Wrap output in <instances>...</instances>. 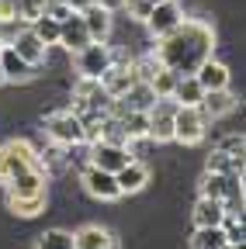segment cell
<instances>
[{"mask_svg": "<svg viewBox=\"0 0 246 249\" xmlns=\"http://www.w3.org/2000/svg\"><path fill=\"white\" fill-rule=\"evenodd\" d=\"M211 49H215L211 24H205L198 18H184L173 31H167L163 38H156L152 55H156V62L163 70H170L177 76H188L205 59H211Z\"/></svg>", "mask_w": 246, "mask_h": 249, "instance_id": "obj_1", "label": "cell"}, {"mask_svg": "<svg viewBox=\"0 0 246 249\" xmlns=\"http://www.w3.org/2000/svg\"><path fill=\"white\" fill-rule=\"evenodd\" d=\"M45 135L56 142V145H83V121L76 111H56L45 118Z\"/></svg>", "mask_w": 246, "mask_h": 249, "instance_id": "obj_2", "label": "cell"}, {"mask_svg": "<svg viewBox=\"0 0 246 249\" xmlns=\"http://www.w3.org/2000/svg\"><path fill=\"white\" fill-rule=\"evenodd\" d=\"M0 163H4L7 180H11V177H18V173H24V170H38V166H42L38 152L28 145L24 139H11V142L0 145Z\"/></svg>", "mask_w": 246, "mask_h": 249, "instance_id": "obj_3", "label": "cell"}, {"mask_svg": "<svg viewBox=\"0 0 246 249\" xmlns=\"http://www.w3.org/2000/svg\"><path fill=\"white\" fill-rule=\"evenodd\" d=\"M73 62H76V73L87 76V80H101L108 73V66L114 62V52L104 45V42H90L83 45L80 52H73Z\"/></svg>", "mask_w": 246, "mask_h": 249, "instance_id": "obj_4", "label": "cell"}, {"mask_svg": "<svg viewBox=\"0 0 246 249\" xmlns=\"http://www.w3.org/2000/svg\"><path fill=\"white\" fill-rule=\"evenodd\" d=\"M208 135V121L198 107H180L173 111V142H184V145H198L205 142Z\"/></svg>", "mask_w": 246, "mask_h": 249, "instance_id": "obj_5", "label": "cell"}, {"mask_svg": "<svg viewBox=\"0 0 246 249\" xmlns=\"http://www.w3.org/2000/svg\"><path fill=\"white\" fill-rule=\"evenodd\" d=\"M173 97H156V104L149 107V142H173Z\"/></svg>", "mask_w": 246, "mask_h": 249, "instance_id": "obj_6", "label": "cell"}, {"mask_svg": "<svg viewBox=\"0 0 246 249\" xmlns=\"http://www.w3.org/2000/svg\"><path fill=\"white\" fill-rule=\"evenodd\" d=\"M80 183H83V191L94 197V201H118L121 197V187H118L114 173H108L101 166H87L80 173Z\"/></svg>", "mask_w": 246, "mask_h": 249, "instance_id": "obj_7", "label": "cell"}, {"mask_svg": "<svg viewBox=\"0 0 246 249\" xmlns=\"http://www.w3.org/2000/svg\"><path fill=\"white\" fill-rule=\"evenodd\" d=\"M129 160H135L129 145H114V142H94L90 145V166H101L108 173H118Z\"/></svg>", "mask_w": 246, "mask_h": 249, "instance_id": "obj_8", "label": "cell"}, {"mask_svg": "<svg viewBox=\"0 0 246 249\" xmlns=\"http://www.w3.org/2000/svg\"><path fill=\"white\" fill-rule=\"evenodd\" d=\"M180 21H184V11H180V4H177V0H163V4H156V7L149 11V18H146L142 24H146V28H149L156 38H163L167 31H173Z\"/></svg>", "mask_w": 246, "mask_h": 249, "instance_id": "obj_9", "label": "cell"}, {"mask_svg": "<svg viewBox=\"0 0 246 249\" xmlns=\"http://www.w3.org/2000/svg\"><path fill=\"white\" fill-rule=\"evenodd\" d=\"M35 70L38 66H32L28 59H21L11 45L0 49V73H4V83H28L35 76Z\"/></svg>", "mask_w": 246, "mask_h": 249, "instance_id": "obj_10", "label": "cell"}, {"mask_svg": "<svg viewBox=\"0 0 246 249\" xmlns=\"http://www.w3.org/2000/svg\"><path fill=\"white\" fill-rule=\"evenodd\" d=\"M4 187H7V197H35V194H49V191H45V170H42V166L11 177Z\"/></svg>", "mask_w": 246, "mask_h": 249, "instance_id": "obj_11", "label": "cell"}, {"mask_svg": "<svg viewBox=\"0 0 246 249\" xmlns=\"http://www.w3.org/2000/svg\"><path fill=\"white\" fill-rule=\"evenodd\" d=\"M7 45H11V49H14L21 59H28L32 66H42V62H45V52H49V45H45V42L35 35L32 28H21L18 35L7 42Z\"/></svg>", "mask_w": 246, "mask_h": 249, "instance_id": "obj_12", "label": "cell"}, {"mask_svg": "<svg viewBox=\"0 0 246 249\" xmlns=\"http://www.w3.org/2000/svg\"><path fill=\"white\" fill-rule=\"evenodd\" d=\"M94 38H90V31H87V24H83V18H80V11H73L66 21H59V45L63 49H70V52H80L83 45H90Z\"/></svg>", "mask_w": 246, "mask_h": 249, "instance_id": "obj_13", "label": "cell"}, {"mask_svg": "<svg viewBox=\"0 0 246 249\" xmlns=\"http://www.w3.org/2000/svg\"><path fill=\"white\" fill-rule=\"evenodd\" d=\"M198 111L205 114L208 124H211V121H219V118H226V114H232V111H236L232 90H229V87H226V90H205V97H201Z\"/></svg>", "mask_w": 246, "mask_h": 249, "instance_id": "obj_14", "label": "cell"}, {"mask_svg": "<svg viewBox=\"0 0 246 249\" xmlns=\"http://www.w3.org/2000/svg\"><path fill=\"white\" fill-rule=\"evenodd\" d=\"M135 80H139V76H135V70H132V62H111L108 73L101 76V87H104L108 97H121V93H125Z\"/></svg>", "mask_w": 246, "mask_h": 249, "instance_id": "obj_15", "label": "cell"}, {"mask_svg": "<svg viewBox=\"0 0 246 249\" xmlns=\"http://www.w3.org/2000/svg\"><path fill=\"white\" fill-rule=\"evenodd\" d=\"M80 18H83V24L90 31V38H94V42H108V35H111V11L101 4V0L90 4V7H83Z\"/></svg>", "mask_w": 246, "mask_h": 249, "instance_id": "obj_16", "label": "cell"}, {"mask_svg": "<svg viewBox=\"0 0 246 249\" xmlns=\"http://www.w3.org/2000/svg\"><path fill=\"white\" fill-rule=\"evenodd\" d=\"M114 180H118V187H121V197H125V194H139L142 187L149 183V166L139 163V160H129L125 166L114 173Z\"/></svg>", "mask_w": 246, "mask_h": 249, "instance_id": "obj_17", "label": "cell"}, {"mask_svg": "<svg viewBox=\"0 0 246 249\" xmlns=\"http://www.w3.org/2000/svg\"><path fill=\"white\" fill-rule=\"evenodd\" d=\"M232 187H243V177L239 173H208L201 177V197H215V201H222Z\"/></svg>", "mask_w": 246, "mask_h": 249, "instance_id": "obj_18", "label": "cell"}, {"mask_svg": "<svg viewBox=\"0 0 246 249\" xmlns=\"http://www.w3.org/2000/svg\"><path fill=\"white\" fill-rule=\"evenodd\" d=\"M194 80L205 87V90H226L229 87V66L219 59H205L201 66L194 70Z\"/></svg>", "mask_w": 246, "mask_h": 249, "instance_id": "obj_19", "label": "cell"}, {"mask_svg": "<svg viewBox=\"0 0 246 249\" xmlns=\"http://www.w3.org/2000/svg\"><path fill=\"white\" fill-rule=\"evenodd\" d=\"M73 249H114V235L101 225H83L73 232Z\"/></svg>", "mask_w": 246, "mask_h": 249, "instance_id": "obj_20", "label": "cell"}, {"mask_svg": "<svg viewBox=\"0 0 246 249\" xmlns=\"http://www.w3.org/2000/svg\"><path fill=\"white\" fill-rule=\"evenodd\" d=\"M222 218H226L222 201H215V197H198V204H194V211H191V222H194V229L222 225Z\"/></svg>", "mask_w": 246, "mask_h": 249, "instance_id": "obj_21", "label": "cell"}, {"mask_svg": "<svg viewBox=\"0 0 246 249\" xmlns=\"http://www.w3.org/2000/svg\"><path fill=\"white\" fill-rule=\"evenodd\" d=\"M201 97H205V87L194 80V73H188V76L177 80V87H173V101H177L180 107H198Z\"/></svg>", "mask_w": 246, "mask_h": 249, "instance_id": "obj_22", "label": "cell"}, {"mask_svg": "<svg viewBox=\"0 0 246 249\" xmlns=\"http://www.w3.org/2000/svg\"><path fill=\"white\" fill-rule=\"evenodd\" d=\"M121 97H125V104H129L132 111H149L152 104H156V93H152V87H149L146 80H135L125 93H121Z\"/></svg>", "mask_w": 246, "mask_h": 249, "instance_id": "obj_23", "label": "cell"}, {"mask_svg": "<svg viewBox=\"0 0 246 249\" xmlns=\"http://www.w3.org/2000/svg\"><path fill=\"white\" fill-rule=\"evenodd\" d=\"M97 142H114V145H129V135H125V124H121V118L101 114V121H97Z\"/></svg>", "mask_w": 246, "mask_h": 249, "instance_id": "obj_24", "label": "cell"}, {"mask_svg": "<svg viewBox=\"0 0 246 249\" xmlns=\"http://www.w3.org/2000/svg\"><path fill=\"white\" fill-rule=\"evenodd\" d=\"M205 170H208V173H239V177H243V156H229V152H222V149H215V152L208 156Z\"/></svg>", "mask_w": 246, "mask_h": 249, "instance_id": "obj_25", "label": "cell"}, {"mask_svg": "<svg viewBox=\"0 0 246 249\" xmlns=\"http://www.w3.org/2000/svg\"><path fill=\"white\" fill-rule=\"evenodd\" d=\"M45 201H49V194H35V197H7V208H11L18 218H35L38 211H45Z\"/></svg>", "mask_w": 246, "mask_h": 249, "instance_id": "obj_26", "label": "cell"}, {"mask_svg": "<svg viewBox=\"0 0 246 249\" xmlns=\"http://www.w3.org/2000/svg\"><path fill=\"white\" fill-rule=\"evenodd\" d=\"M219 246H226V232H222V225L194 229V235H191V249H219Z\"/></svg>", "mask_w": 246, "mask_h": 249, "instance_id": "obj_27", "label": "cell"}, {"mask_svg": "<svg viewBox=\"0 0 246 249\" xmlns=\"http://www.w3.org/2000/svg\"><path fill=\"white\" fill-rule=\"evenodd\" d=\"M121 124H125V135H129V145H132L135 139L149 135V111H129L121 118Z\"/></svg>", "mask_w": 246, "mask_h": 249, "instance_id": "obj_28", "label": "cell"}, {"mask_svg": "<svg viewBox=\"0 0 246 249\" xmlns=\"http://www.w3.org/2000/svg\"><path fill=\"white\" fill-rule=\"evenodd\" d=\"M28 28H32V31H35V35H38L45 45H59V21H56V18H49V14H38L32 24H28Z\"/></svg>", "mask_w": 246, "mask_h": 249, "instance_id": "obj_29", "label": "cell"}, {"mask_svg": "<svg viewBox=\"0 0 246 249\" xmlns=\"http://www.w3.org/2000/svg\"><path fill=\"white\" fill-rule=\"evenodd\" d=\"M177 73H170V70H156V73H152L149 76V87H152V93H156V97H173V87H177Z\"/></svg>", "mask_w": 246, "mask_h": 249, "instance_id": "obj_30", "label": "cell"}, {"mask_svg": "<svg viewBox=\"0 0 246 249\" xmlns=\"http://www.w3.org/2000/svg\"><path fill=\"white\" fill-rule=\"evenodd\" d=\"M35 249H73V232L66 229H49L45 235H38Z\"/></svg>", "mask_w": 246, "mask_h": 249, "instance_id": "obj_31", "label": "cell"}, {"mask_svg": "<svg viewBox=\"0 0 246 249\" xmlns=\"http://www.w3.org/2000/svg\"><path fill=\"white\" fill-rule=\"evenodd\" d=\"M42 11H45V0H14V21L32 24Z\"/></svg>", "mask_w": 246, "mask_h": 249, "instance_id": "obj_32", "label": "cell"}, {"mask_svg": "<svg viewBox=\"0 0 246 249\" xmlns=\"http://www.w3.org/2000/svg\"><path fill=\"white\" fill-rule=\"evenodd\" d=\"M222 232H226V242L243 246V235H246V229H243V218H222Z\"/></svg>", "mask_w": 246, "mask_h": 249, "instance_id": "obj_33", "label": "cell"}, {"mask_svg": "<svg viewBox=\"0 0 246 249\" xmlns=\"http://www.w3.org/2000/svg\"><path fill=\"white\" fill-rule=\"evenodd\" d=\"M219 149H222V152H229V156H243L246 142H243V135H226V139L219 142Z\"/></svg>", "mask_w": 246, "mask_h": 249, "instance_id": "obj_34", "label": "cell"}, {"mask_svg": "<svg viewBox=\"0 0 246 249\" xmlns=\"http://www.w3.org/2000/svg\"><path fill=\"white\" fill-rule=\"evenodd\" d=\"M14 21V0H0V24Z\"/></svg>", "mask_w": 246, "mask_h": 249, "instance_id": "obj_35", "label": "cell"}, {"mask_svg": "<svg viewBox=\"0 0 246 249\" xmlns=\"http://www.w3.org/2000/svg\"><path fill=\"white\" fill-rule=\"evenodd\" d=\"M66 4H70V11H83L90 4H97V0H66Z\"/></svg>", "mask_w": 246, "mask_h": 249, "instance_id": "obj_36", "label": "cell"}, {"mask_svg": "<svg viewBox=\"0 0 246 249\" xmlns=\"http://www.w3.org/2000/svg\"><path fill=\"white\" fill-rule=\"evenodd\" d=\"M7 183V173H4V163H0V187H4Z\"/></svg>", "mask_w": 246, "mask_h": 249, "instance_id": "obj_37", "label": "cell"}, {"mask_svg": "<svg viewBox=\"0 0 246 249\" xmlns=\"http://www.w3.org/2000/svg\"><path fill=\"white\" fill-rule=\"evenodd\" d=\"M219 249H243V246H236V242H226V246H219Z\"/></svg>", "mask_w": 246, "mask_h": 249, "instance_id": "obj_38", "label": "cell"}, {"mask_svg": "<svg viewBox=\"0 0 246 249\" xmlns=\"http://www.w3.org/2000/svg\"><path fill=\"white\" fill-rule=\"evenodd\" d=\"M146 4H152V7H156V4H163V0H146Z\"/></svg>", "mask_w": 246, "mask_h": 249, "instance_id": "obj_39", "label": "cell"}, {"mask_svg": "<svg viewBox=\"0 0 246 249\" xmlns=\"http://www.w3.org/2000/svg\"><path fill=\"white\" fill-rule=\"evenodd\" d=\"M0 83H4V73H0Z\"/></svg>", "mask_w": 246, "mask_h": 249, "instance_id": "obj_40", "label": "cell"}, {"mask_svg": "<svg viewBox=\"0 0 246 249\" xmlns=\"http://www.w3.org/2000/svg\"><path fill=\"white\" fill-rule=\"evenodd\" d=\"M0 49H4V42H0Z\"/></svg>", "mask_w": 246, "mask_h": 249, "instance_id": "obj_41", "label": "cell"}]
</instances>
